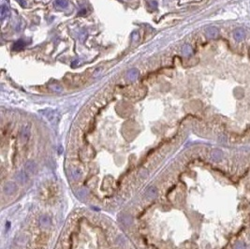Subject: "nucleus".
Listing matches in <instances>:
<instances>
[{
  "instance_id": "nucleus-1",
  "label": "nucleus",
  "mask_w": 250,
  "mask_h": 249,
  "mask_svg": "<svg viewBox=\"0 0 250 249\" xmlns=\"http://www.w3.org/2000/svg\"><path fill=\"white\" fill-rule=\"evenodd\" d=\"M206 33V36L208 38H216L217 36H218V30H217V28L214 27V26H211V27H208L205 31Z\"/></svg>"
},
{
  "instance_id": "nucleus-2",
  "label": "nucleus",
  "mask_w": 250,
  "mask_h": 249,
  "mask_svg": "<svg viewBox=\"0 0 250 249\" xmlns=\"http://www.w3.org/2000/svg\"><path fill=\"white\" fill-rule=\"evenodd\" d=\"M26 41L23 40H17L15 43L13 44L12 50H13V51H15V52L21 51L23 48H24V46H26Z\"/></svg>"
},
{
  "instance_id": "nucleus-3",
  "label": "nucleus",
  "mask_w": 250,
  "mask_h": 249,
  "mask_svg": "<svg viewBox=\"0 0 250 249\" xmlns=\"http://www.w3.org/2000/svg\"><path fill=\"white\" fill-rule=\"evenodd\" d=\"M233 36H234V38H235V40H242L243 38H245V31L243 30V29H241V28H239V29H236V30L234 31Z\"/></svg>"
},
{
  "instance_id": "nucleus-4",
  "label": "nucleus",
  "mask_w": 250,
  "mask_h": 249,
  "mask_svg": "<svg viewBox=\"0 0 250 249\" xmlns=\"http://www.w3.org/2000/svg\"><path fill=\"white\" fill-rule=\"evenodd\" d=\"M138 76H139V71H138V69H130L127 72V78L130 81H135L138 78Z\"/></svg>"
},
{
  "instance_id": "nucleus-5",
  "label": "nucleus",
  "mask_w": 250,
  "mask_h": 249,
  "mask_svg": "<svg viewBox=\"0 0 250 249\" xmlns=\"http://www.w3.org/2000/svg\"><path fill=\"white\" fill-rule=\"evenodd\" d=\"M8 13H9L8 7H7L6 5H3L1 7V11H0V14H1V15H0V17H1V20H4L5 17L8 15Z\"/></svg>"
},
{
  "instance_id": "nucleus-6",
  "label": "nucleus",
  "mask_w": 250,
  "mask_h": 249,
  "mask_svg": "<svg viewBox=\"0 0 250 249\" xmlns=\"http://www.w3.org/2000/svg\"><path fill=\"white\" fill-rule=\"evenodd\" d=\"M182 52H183V55H184L187 56L189 55H191L192 49H191V47L189 45H185L184 47H183V50H182Z\"/></svg>"
},
{
  "instance_id": "nucleus-7",
  "label": "nucleus",
  "mask_w": 250,
  "mask_h": 249,
  "mask_svg": "<svg viewBox=\"0 0 250 249\" xmlns=\"http://www.w3.org/2000/svg\"><path fill=\"white\" fill-rule=\"evenodd\" d=\"M55 5H57L58 7H61V8H66L67 6V0H56Z\"/></svg>"
},
{
  "instance_id": "nucleus-8",
  "label": "nucleus",
  "mask_w": 250,
  "mask_h": 249,
  "mask_svg": "<svg viewBox=\"0 0 250 249\" xmlns=\"http://www.w3.org/2000/svg\"><path fill=\"white\" fill-rule=\"evenodd\" d=\"M17 2L19 3L21 6H23V7H26V2L24 1V0H17Z\"/></svg>"
}]
</instances>
